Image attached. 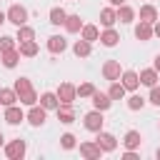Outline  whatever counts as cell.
I'll return each mask as SVG.
<instances>
[{
    "instance_id": "cell-41",
    "label": "cell",
    "mask_w": 160,
    "mask_h": 160,
    "mask_svg": "<svg viewBox=\"0 0 160 160\" xmlns=\"http://www.w3.org/2000/svg\"><path fill=\"white\" fill-rule=\"evenodd\" d=\"M5 20H8V12H2V10H0V25H2Z\"/></svg>"
},
{
    "instance_id": "cell-5",
    "label": "cell",
    "mask_w": 160,
    "mask_h": 160,
    "mask_svg": "<svg viewBox=\"0 0 160 160\" xmlns=\"http://www.w3.org/2000/svg\"><path fill=\"white\" fill-rule=\"evenodd\" d=\"M80 155H82V158H88V160H100L102 148H100L95 140H88V142H80Z\"/></svg>"
},
{
    "instance_id": "cell-36",
    "label": "cell",
    "mask_w": 160,
    "mask_h": 160,
    "mask_svg": "<svg viewBox=\"0 0 160 160\" xmlns=\"http://www.w3.org/2000/svg\"><path fill=\"white\" fill-rule=\"evenodd\" d=\"M150 102L160 108V88H158V85H152V88H150Z\"/></svg>"
},
{
    "instance_id": "cell-20",
    "label": "cell",
    "mask_w": 160,
    "mask_h": 160,
    "mask_svg": "<svg viewBox=\"0 0 160 160\" xmlns=\"http://www.w3.org/2000/svg\"><path fill=\"white\" fill-rule=\"evenodd\" d=\"M118 40H120V35H118L112 28H108L105 32H100V42H102L105 48H115V45H118Z\"/></svg>"
},
{
    "instance_id": "cell-30",
    "label": "cell",
    "mask_w": 160,
    "mask_h": 160,
    "mask_svg": "<svg viewBox=\"0 0 160 160\" xmlns=\"http://www.w3.org/2000/svg\"><path fill=\"white\" fill-rule=\"evenodd\" d=\"M18 60H20V50H8V52H2V65H5V68H15Z\"/></svg>"
},
{
    "instance_id": "cell-15",
    "label": "cell",
    "mask_w": 160,
    "mask_h": 160,
    "mask_svg": "<svg viewBox=\"0 0 160 160\" xmlns=\"http://www.w3.org/2000/svg\"><path fill=\"white\" fill-rule=\"evenodd\" d=\"M100 22H102L105 28H112V25L118 22V10H115V8H102V10H100Z\"/></svg>"
},
{
    "instance_id": "cell-37",
    "label": "cell",
    "mask_w": 160,
    "mask_h": 160,
    "mask_svg": "<svg viewBox=\"0 0 160 160\" xmlns=\"http://www.w3.org/2000/svg\"><path fill=\"white\" fill-rule=\"evenodd\" d=\"M125 160H138V155H135V150H125V155H122Z\"/></svg>"
},
{
    "instance_id": "cell-16",
    "label": "cell",
    "mask_w": 160,
    "mask_h": 160,
    "mask_svg": "<svg viewBox=\"0 0 160 160\" xmlns=\"http://www.w3.org/2000/svg\"><path fill=\"white\" fill-rule=\"evenodd\" d=\"M65 48H68V40L62 35H50L48 38V50L50 52H62Z\"/></svg>"
},
{
    "instance_id": "cell-26",
    "label": "cell",
    "mask_w": 160,
    "mask_h": 160,
    "mask_svg": "<svg viewBox=\"0 0 160 160\" xmlns=\"http://www.w3.org/2000/svg\"><path fill=\"white\" fill-rule=\"evenodd\" d=\"M65 30H68V32H80V30H82V20H80V15H68V20H65Z\"/></svg>"
},
{
    "instance_id": "cell-28",
    "label": "cell",
    "mask_w": 160,
    "mask_h": 160,
    "mask_svg": "<svg viewBox=\"0 0 160 160\" xmlns=\"http://www.w3.org/2000/svg\"><path fill=\"white\" fill-rule=\"evenodd\" d=\"M90 50H92V48H90V42H88V40H82V38L72 45V52H75L78 58H88V55H90Z\"/></svg>"
},
{
    "instance_id": "cell-3",
    "label": "cell",
    "mask_w": 160,
    "mask_h": 160,
    "mask_svg": "<svg viewBox=\"0 0 160 160\" xmlns=\"http://www.w3.org/2000/svg\"><path fill=\"white\" fill-rule=\"evenodd\" d=\"M58 98H60V102L72 105L75 98H78V88H75L72 82H60V85H58Z\"/></svg>"
},
{
    "instance_id": "cell-38",
    "label": "cell",
    "mask_w": 160,
    "mask_h": 160,
    "mask_svg": "<svg viewBox=\"0 0 160 160\" xmlns=\"http://www.w3.org/2000/svg\"><path fill=\"white\" fill-rule=\"evenodd\" d=\"M152 32L160 38V20H155V22H152Z\"/></svg>"
},
{
    "instance_id": "cell-33",
    "label": "cell",
    "mask_w": 160,
    "mask_h": 160,
    "mask_svg": "<svg viewBox=\"0 0 160 160\" xmlns=\"http://www.w3.org/2000/svg\"><path fill=\"white\" fill-rule=\"evenodd\" d=\"M142 105H145V98H140V95H130L128 98V108L130 110H142Z\"/></svg>"
},
{
    "instance_id": "cell-12",
    "label": "cell",
    "mask_w": 160,
    "mask_h": 160,
    "mask_svg": "<svg viewBox=\"0 0 160 160\" xmlns=\"http://www.w3.org/2000/svg\"><path fill=\"white\" fill-rule=\"evenodd\" d=\"M120 82L125 85V90H138V88H140V75L132 72V70H125V72L120 75Z\"/></svg>"
},
{
    "instance_id": "cell-35",
    "label": "cell",
    "mask_w": 160,
    "mask_h": 160,
    "mask_svg": "<svg viewBox=\"0 0 160 160\" xmlns=\"http://www.w3.org/2000/svg\"><path fill=\"white\" fill-rule=\"evenodd\" d=\"M8 50H15V38H0V55Z\"/></svg>"
},
{
    "instance_id": "cell-1",
    "label": "cell",
    "mask_w": 160,
    "mask_h": 160,
    "mask_svg": "<svg viewBox=\"0 0 160 160\" xmlns=\"http://www.w3.org/2000/svg\"><path fill=\"white\" fill-rule=\"evenodd\" d=\"M15 92H18V100L22 105H35L38 102V92L32 90V85H30L28 78H18L15 80Z\"/></svg>"
},
{
    "instance_id": "cell-17",
    "label": "cell",
    "mask_w": 160,
    "mask_h": 160,
    "mask_svg": "<svg viewBox=\"0 0 160 160\" xmlns=\"http://www.w3.org/2000/svg\"><path fill=\"white\" fill-rule=\"evenodd\" d=\"M40 105H42L45 110H58V105H60L58 92H42V95H40Z\"/></svg>"
},
{
    "instance_id": "cell-14",
    "label": "cell",
    "mask_w": 160,
    "mask_h": 160,
    "mask_svg": "<svg viewBox=\"0 0 160 160\" xmlns=\"http://www.w3.org/2000/svg\"><path fill=\"white\" fill-rule=\"evenodd\" d=\"M58 120H60L62 125H70V122L75 120L72 105H65V102H60V105H58Z\"/></svg>"
},
{
    "instance_id": "cell-25",
    "label": "cell",
    "mask_w": 160,
    "mask_h": 160,
    "mask_svg": "<svg viewBox=\"0 0 160 160\" xmlns=\"http://www.w3.org/2000/svg\"><path fill=\"white\" fill-rule=\"evenodd\" d=\"M118 20H120V22H132V20H135V10H132L130 5H120V8H118Z\"/></svg>"
},
{
    "instance_id": "cell-8",
    "label": "cell",
    "mask_w": 160,
    "mask_h": 160,
    "mask_svg": "<svg viewBox=\"0 0 160 160\" xmlns=\"http://www.w3.org/2000/svg\"><path fill=\"white\" fill-rule=\"evenodd\" d=\"M22 120H25V112H22L18 105H8V108H5V122H8V125H20Z\"/></svg>"
},
{
    "instance_id": "cell-7",
    "label": "cell",
    "mask_w": 160,
    "mask_h": 160,
    "mask_svg": "<svg viewBox=\"0 0 160 160\" xmlns=\"http://www.w3.org/2000/svg\"><path fill=\"white\" fill-rule=\"evenodd\" d=\"M5 155H8L10 160H20V158L25 155V140H10V142L5 145Z\"/></svg>"
},
{
    "instance_id": "cell-32",
    "label": "cell",
    "mask_w": 160,
    "mask_h": 160,
    "mask_svg": "<svg viewBox=\"0 0 160 160\" xmlns=\"http://www.w3.org/2000/svg\"><path fill=\"white\" fill-rule=\"evenodd\" d=\"M92 92H95V85H92V82L78 85V95H80V98H92Z\"/></svg>"
},
{
    "instance_id": "cell-21",
    "label": "cell",
    "mask_w": 160,
    "mask_h": 160,
    "mask_svg": "<svg viewBox=\"0 0 160 160\" xmlns=\"http://www.w3.org/2000/svg\"><path fill=\"white\" fill-rule=\"evenodd\" d=\"M80 38H82V40H88V42H95V40H100V30H98L95 25H82Z\"/></svg>"
},
{
    "instance_id": "cell-43",
    "label": "cell",
    "mask_w": 160,
    "mask_h": 160,
    "mask_svg": "<svg viewBox=\"0 0 160 160\" xmlns=\"http://www.w3.org/2000/svg\"><path fill=\"white\" fill-rule=\"evenodd\" d=\"M155 155H158V160H160V148H158V152H155Z\"/></svg>"
},
{
    "instance_id": "cell-34",
    "label": "cell",
    "mask_w": 160,
    "mask_h": 160,
    "mask_svg": "<svg viewBox=\"0 0 160 160\" xmlns=\"http://www.w3.org/2000/svg\"><path fill=\"white\" fill-rule=\"evenodd\" d=\"M60 145H62L65 150H72V148H75V135H72V132L60 135Z\"/></svg>"
},
{
    "instance_id": "cell-18",
    "label": "cell",
    "mask_w": 160,
    "mask_h": 160,
    "mask_svg": "<svg viewBox=\"0 0 160 160\" xmlns=\"http://www.w3.org/2000/svg\"><path fill=\"white\" fill-rule=\"evenodd\" d=\"M158 70L155 68H148V70H142L140 72V85H148V88H152V85H158Z\"/></svg>"
},
{
    "instance_id": "cell-27",
    "label": "cell",
    "mask_w": 160,
    "mask_h": 160,
    "mask_svg": "<svg viewBox=\"0 0 160 160\" xmlns=\"http://www.w3.org/2000/svg\"><path fill=\"white\" fill-rule=\"evenodd\" d=\"M20 55H25V58L38 55V42H35V40H22V42H20Z\"/></svg>"
},
{
    "instance_id": "cell-6",
    "label": "cell",
    "mask_w": 160,
    "mask_h": 160,
    "mask_svg": "<svg viewBox=\"0 0 160 160\" xmlns=\"http://www.w3.org/2000/svg\"><path fill=\"white\" fill-rule=\"evenodd\" d=\"M95 142L102 148V152H112V150L118 148V138H115V135H110V132H105V130H100V132H98Z\"/></svg>"
},
{
    "instance_id": "cell-42",
    "label": "cell",
    "mask_w": 160,
    "mask_h": 160,
    "mask_svg": "<svg viewBox=\"0 0 160 160\" xmlns=\"http://www.w3.org/2000/svg\"><path fill=\"white\" fill-rule=\"evenodd\" d=\"M2 142H5V138H2V132H0V145H2Z\"/></svg>"
},
{
    "instance_id": "cell-13",
    "label": "cell",
    "mask_w": 160,
    "mask_h": 160,
    "mask_svg": "<svg viewBox=\"0 0 160 160\" xmlns=\"http://www.w3.org/2000/svg\"><path fill=\"white\" fill-rule=\"evenodd\" d=\"M92 105H95V110H108L110 105H112V98L108 95V92H100V90H95L92 92Z\"/></svg>"
},
{
    "instance_id": "cell-29",
    "label": "cell",
    "mask_w": 160,
    "mask_h": 160,
    "mask_svg": "<svg viewBox=\"0 0 160 160\" xmlns=\"http://www.w3.org/2000/svg\"><path fill=\"white\" fill-rule=\"evenodd\" d=\"M65 20H68V12L62 8H52L50 10V22L52 25H65Z\"/></svg>"
},
{
    "instance_id": "cell-24",
    "label": "cell",
    "mask_w": 160,
    "mask_h": 160,
    "mask_svg": "<svg viewBox=\"0 0 160 160\" xmlns=\"http://www.w3.org/2000/svg\"><path fill=\"white\" fill-rule=\"evenodd\" d=\"M140 20L155 22V20H158V10H155L152 5H140Z\"/></svg>"
},
{
    "instance_id": "cell-31",
    "label": "cell",
    "mask_w": 160,
    "mask_h": 160,
    "mask_svg": "<svg viewBox=\"0 0 160 160\" xmlns=\"http://www.w3.org/2000/svg\"><path fill=\"white\" fill-rule=\"evenodd\" d=\"M15 40H20V42H22V40H35V30H32L30 25H20V28H18V38H15Z\"/></svg>"
},
{
    "instance_id": "cell-40",
    "label": "cell",
    "mask_w": 160,
    "mask_h": 160,
    "mask_svg": "<svg viewBox=\"0 0 160 160\" xmlns=\"http://www.w3.org/2000/svg\"><path fill=\"white\" fill-rule=\"evenodd\" d=\"M155 70L160 72V55H155Z\"/></svg>"
},
{
    "instance_id": "cell-2",
    "label": "cell",
    "mask_w": 160,
    "mask_h": 160,
    "mask_svg": "<svg viewBox=\"0 0 160 160\" xmlns=\"http://www.w3.org/2000/svg\"><path fill=\"white\" fill-rule=\"evenodd\" d=\"M8 22H12L15 28L28 25V10H25L22 5H10V10H8Z\"/></svg>"
},
{
    "instance_id": "cell-11",
    "label": "cell",
    "mask_w": 160,
    "mask_h": 160,
    "mask_svg": "<svg viewBox=\"0 0 160 160\" xmlns=\"http://www.w3.org/2000/svg\"><path fill=\"white\" fill-rule=\"evenodd\" d=\"M102 75H105V80H120V62L118 60H108L105 65H102Z\"/></svg>"
},
{
    "instance_id": "cell-22",
    "label": "cell",
    "mask_w": 160,
    "mask_h": 160,
    "mask_svg": "<svg viewBox=\"0 0 160 160\" xmlns=\"http://www.w3.org/2000/svg\"><path fill=\"white\" fill-rule=\"evenodd\" d=\"M15 100H18V92H15V88L10 90V88H0V105H15Z\"/></svg>"
},
{
    "instance_id": "cell-19",
    "label": "cell",
    "mask_w": 160,
    "mask_h": 160,
    "mask_svg": "<svg viewBox=\"0 0 160 160\" xmlns=\"http://www.w3.org/2000/svg\"><path fill=\"white\" fill-rule=\"evenodd\" d=\"M140 140H142V138H140L138 130H128L125 138H122V145H125L128 150H135V148H140Z\"/></svg>"
},
{
    "instance_id": "cell-39",
    "label": "cell",
    "mask_w": 160,
    "mask_h": 160,
    "mask_svg": "<svg viewBox=\"0 0 160 160\" xmlns=\"http://www.w3.org/2000/svg\"><path fill=\"white\" fill-rule=\"evenodd\" d=\"M110 5L112 8H120V5H125V0H110Z\"/></svg>"
},
{
    "instance_id": "cell-23",
    "label": "cell",
    "mask_w": 160,
    "mask_h": 160,
    "mask_svg": "<svg viewBox=\"0 0 160 160\" xmlns=\"http://www.w3.org/2000/svg\"><path fill=\"white\" fill-rule=\"evenodd\" d=\"M125 92H128V90H125V85H122L120 80H112V85H110L108 95H110L112 100H122V98H125Z\"/></svg>"
},
{
    "instance_id": "cell-4",
    "label": "cell",
    "mask_w": 160,
    "mask_h": 160,
    "mask_svg": "<svg viewBox=\"0 0 160 160\" xmlns=\"http://www.w3.org/2000/svg\"><path fill=\"white\" fill-rule=\"evenodd\" d=\"M102 122H105L102 110H92V112L85 115V128H88L90 132H100V130H102Z\"/></svg>"
},
{
    "instance_id": "cell-10",
    "label": "cell",
    "mask_w": 160,
    "mask_h": 160,
    "mask_svg": "<svg viewBox=\"0 0 160 160\" xmlns=\"http://www.w3.org/2000/svg\"><path fill=\"white\" fill-rule=\"evenodd\" d=\"M28 122H30V125H35V128H40V125L45 122V108H42V105H30Z\"/></svg>"
},
{
    "instance_id": "cell-9",
    "label": "cell",
    "mask_w": 160,
    "mask_h": 160,
    "mask_svg": "<svg viewBox=\"0 0 160 160\" xmlns=\"http://www.w3.org/2000/svg\"><path fill=\"white\" fill-rule=\"evenodd\" d=\"M152 35H155V32H152V22H145V20H140V22L135 25V38H138L140 42H148Z\"/></svg>"
}]
</instances>
